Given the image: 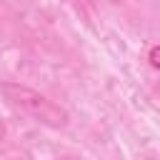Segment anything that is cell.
I'll return each instance as SVG.
<instances>
[{"instance_id": "obj_3", "label": "cell", "mask_w": 160, "mask_h": 160, "mask_svg": "<svg viewBox=\"0 0 160 160\" xmlns=\"http://www.w3.org/2000/svg\"><path fill=\"white\" fill-rule=\"evenodd\" d=\"M5 135H8V128H5V122H2V118H0V142L5 140Z\"/></svg>"}, {"instance_id": "obj_1", "label": "cell", "mask_w": 160, "mask_h": 160, "mask_svg": "<svg viewBox=\"0 0 160 160\" xmlns=\"http://www.w3.org/2000/svg\"><path fill=\"white\" fill-rule=\"evenodd\" d=\"M0 90H2L5 100L12 108H18L20 112H25L28 118H32L35 122H40L45 128L60 130V128H65L70 122V112L60 102L50 100L48 95H42L40 90H35L30 85H22V82H2Z\"/></svg>"}, {"instance_id": "obj_2", "label": "cell", "mask_w": 160, "mask_h": 160, "mask_svg": "<svg viewBox=\"0 0 160 160\" xmlns=\"http://www.w3.org/2000/svg\"><path fill=\"white\" fill-rule=\"evenodd\" d=\"M150 65H152V68H158V45H152V48H150Z\"/></svg>"}, {"instance_id": "obj_4", "label": "cell", "mask_w": 160, "mask_h": 160, "mask_svg": "<svg viewBox=\"0 0 160 160\" xmlns=\"http://www.w3.org/2000/svg\"><path fill=\"white\" fill-rule=\"evenodd\" d=\"M60 160H82V158H78V155H65V158H60Z\"/></svg>"}]
</instances>
